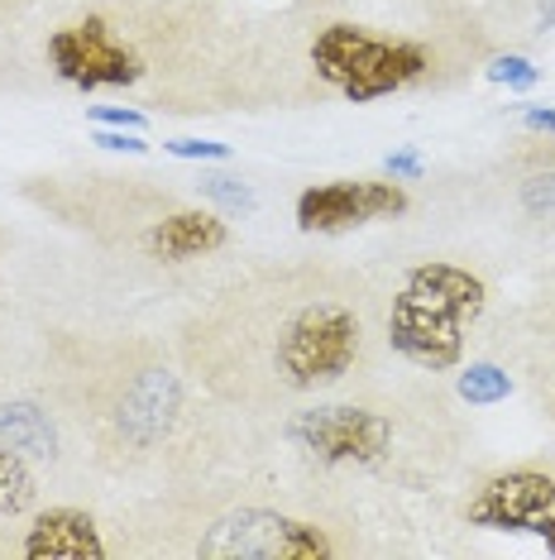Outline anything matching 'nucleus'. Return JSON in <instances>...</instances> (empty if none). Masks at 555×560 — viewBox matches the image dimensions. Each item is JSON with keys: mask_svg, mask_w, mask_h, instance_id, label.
<instances>
[{"mask_svg": "<svg viewBox=\"0 0 555 560\" xmlns=\"http://www.w3.org/2000/svg\"><path fill=\"white\" fill-rule=\"evenodd\" d=\"M245 354H259L263 378L278 393H317L355 374L364 354V316L350 292H293L278 298L259 322V340H245Z\"/></svg>", "mask_w": 555, "mask_h": 560, "instance_id": "1", "label": "nucleus"}, {"mask_svg": "<svg viewBox=\"0 0 555 560\" xmlns=\"http://www.w3.org/2000/svg\"><path fill=\"white\" fill-rule=\"evenodd\" d=\"M484 302L488 288L479 273L446 259L416 264L388 312V346L426 374H446L464 360V330Z\"/></svg>", "mask_w": 555, "mask_h": 560, "instance_id": "2", "label": "nucleus"}, {"mask_svg": "<svg viewBox=\"0 0 555 560\" xmlns=\"http://www.w3.org/2000/svg\"><path fill=\"white\" fill-rule=\"evenodd\" d=\"M311 68L350 101H378L388 92L422 82L432 54L412 39H383L359 24H326L311 39Z\"/></svg>", "mask_w": 555, "mask_h": 560, "instance_id": "3", "label": "nucleus"}, {"mask_svg": "<svg viewBox=\"0 0 555 560\" xmlns=\"http://www.w3.org/2000/svg\"><path fill=\"white\" fill-rule=\"evenodd\" d=\"M287 441L317 465H383L393 455V417L364 402L302 407L287 417Z\"/></svg>", "mask_w": 555, "mask_h": 560, "instance_id": "4", "label": "nucleus"}, {"mask_svg": "<svg viewBox=\"0 0 555 560\" xmlns=\"http://www.w3.org/2000/svg\"><path fill=\"white\" fill-rule=\"evenodd\" d=\"M464 517L484 532H532L555 556V479L541 469H508L488 479L470 499Z\"/></svg>", "mask_w": 555, "mask_h": 560, "instance_id": "5", "label": "nucleus"}, {"mask_svg": "<svg viewBox=\"0 0 555 560\" xmlns=\"http://www.w3.org/2000/svg\"><path fill=\"white\" fill-rule=\"evenodd\" d=\"M201 556H245V560H326L335 556L331 537L311 522H293L278 513H239L211 537H201Z\"/></svg>", "mask_w": 555, "mask_h": 560, "instance_id": "6", "label": "nucleus"}, {"mask_svg": "<svg viewBox=\"0 0 555 560\" xmlns=\"http://www.w3.org/2000/svg\"><path fill=\"white\" fill-rule=\"evenodd\" d=\"M48 62L68 86L78 92H101V86H130L139 82V58L106 30L101 15H86L48 39Z\"/></svg>", "mask_w": 555, "mask_h": 560, "instance_id": "7", "label": "nucleus"}, {"mask_svg": "<svg viewBox=\"0 0 555 560\" xmlns=\"http://www.w3.org/2000/svg\"><path fill=\"white\" fill-rule=\"evenodd\" d=\"M408 211V192L398 183H374V177H340V183H317L297 197V225L307 235H335L364 221Z\"/></svg>", "mask_w": 555, "mask_h": 560, "instance_id": "8", "label": "nucleus"}, {"mask_svg": "<svg viewBox=\"0 0 555 560\" xmlns=\"http://www.w3.org/2000/svg\"><path fill=\"white\" fill-rule=\"evenodd\" d=\"M178 378L168 374V369H144V374L130 378V388H125V398L116 402V431L120 441L130 445H154L163 431H168L173 412H178Z\"/></svg>", "mask_w": 555, "mask_h": 560, "instance_id": "9", "label": "nucleus"}, {"mask_svg": "<svg viewBox=\"0 0 555 560\" xmlns=\"http://www.w3.org/2000/svg\"><path fill=\"white\" fill-rule=\"evenodd\" d=\"M20 556L29 560H101L106 541H101L96 522L82 508H48L34 517V527L24 532Z\"/></svg>", "mask_w": 555, "mask_h": 560, "instance_id": "10", "label": "nucleus"}, {"mask_svg": "<svg viewBox=\"0 0 555 560\" xmlns=\"http://www.w3.org/2000/svg\"><path fill=\"white\" fill-rule=\"evenodd\" d=\"M225 240H231V231H225L216 211H173L168 221H158L149 231V254L163 264H187L225 249Z\"/></svg>", "mask_w": 555, "mask_h": 560, "instance_id": "11", "label": "nucleus"}, {"mask_svg": "<svg viewBox=\"0 0 555 560\" xmlns=\"http://www.w3.org/2000/svg\"><path fill=\"white\" fill-rule=\"evenodd\" d=\"M0 445L24 455V460H29V455L34 460H48V455H58L54 417H48L39 402H5L0 407Z\"/></svg>", "mask_w": 555, "mask_h": 560, "instance_id": "12", "label": "nucleus"}, {"mask_svg": "<svg viewBox=\"0 0 555 560\" xmlns=\"http://www.w3.org/2000/svg\"><path fill=\"white\" fill-rule=\"evenodd\" d=\"M34 493H39V483H34L29 465H24V455L5 451L0 445V513H24V508L34 503Z\"/></svg>", "mask_w": 555, "mask_h": 560, "instance_id": "13", "label": "nucleus"}, {"mask_svg": "<svg viewBox=\"0 0 555 560\" xmlns=\"http://www.w3.org/2000/svg\"><path fill=\"white\" fill-rule=\"evenodd\" d=\"M508 393H512V378H508V369H498V364H470L460 374V398L474 407H494L508 398Z\"/></svg>", "mask_w": 555, "mask_h": 560, "instance_id": "14", "label": "nucleus"}, {"mask_svg": "<svg viewBox=\"0 0 555 560\" xmlns=\"http://www.w3.org/2000/svg\"><path fill=\"white\" fill-rule=\"evenodd\" d=\"M484 72H488V82L512 86V92H527V86H536V82H541V72H536L527 58H517V54H508V58H494Z\"/></svg>", "mask_w": 555, "mask_h": 560, "instance_id": "15", "label": "nucleus"}, {"mask_svg": "<svg viewBox=\"0 0 555 560\" xmlns=\"http://www.w3.org/2000/svg\"><path fill=\"white\" fill-rule=\"evenodd\" d=\"M201 192L211 201H221L225 211H255V192H249L245 183H235V177H201Z\"/></svg>", "mask_w": 555, "mask_h": 560, "instance_id": "16", "label": "nucleus"}, {"mask_svg": "<svg viewBox=\"0 0 555 560\" xmlns=\"http://www.w3.org/2000/svg\"><path fill=\"white\" fill-rule=\"evenodd\" d=\"M173 159H231V144H216V139H173V144H163Z\"/></svg>", "mask_w": 555, "mask_h": 560, "instance_id": "17", "label": "nucleus"}, {"mask_svg": "<svg viewBox=\"0 0 555 560\" xmlns=\"http://www.w3.org/2000/svg\"><path fill=\"white\" fill-rule=\"evenodd\" d=\"M86 116H92L101 130H144V116L130 106H92Z\"/></svg>", "mask_w": 555, "mask_h": 560, "instance_id": "18", "label": "nucleus"}, {"mask_svg": "<svg viewBox=\"0 0 555 560\" xmlns=\"http://www.w3.org/2000/svg\"><path fill=\"white\" fill-rule=\"evenodd\" d=\"M96 144L101 149H120V154H144V135L139 130H96Z\"/></svg>", "mask_w": 555, "mask_h": 560, "instance_id": "19", "label": "nucleus"}, {"mask_svg": "<svg viewBox=\"0 0 555 560\" xmlns=\"http://www.w3.org/2000/svg\"><path fill=\"white\" fill-rule=\"evenodd\" d=\"M522 197L532 211H555V177H532Z\"/></svg>", "mask_w": 555, "mask_h": 560, "instance_id": "20", "label": "nucleus"}, {"mask_svg": "<svg viewBox=\"0 0 555 560\" xmlns=\"http://www.w3.org/2000/svg\"><path fill=\"white\" fill-rule=\"evenodd\" d=\"M388 177H393V183H412V177H422V159H416L412 149L408 154H393L388 159Z\"/></svg>", "mask_w": 555, "mask_h": 560, "instance_id": "21", "label": "nucleus"}, {"mask_svg": "<svg viewBox=\"0 0 555 560\" xmlns=\"http://www.w3.org/2000/svg\"><path fill=\"white\" fill-rule=\"evenodd\" d=\"M522 120H527V130H536V135H555V106H527Z\"/></svg>", "mask_w": 555, "mask_h": 560, "instance_id": "22", "label": "nucleus"}, {"mask_svg": "<svg viewBox=\"0 0 555 560\" xmlns=\"http://www.w3.org/2000/svg\"><path fill=\"white\" fill-rule=\"evenodd\" d=\"M541 30H555V0H541Z\"/></svg>", "mask_w": 555, "mask_h": 560, "instance_id": "23", "label": "nucleus"}]
</instances>
